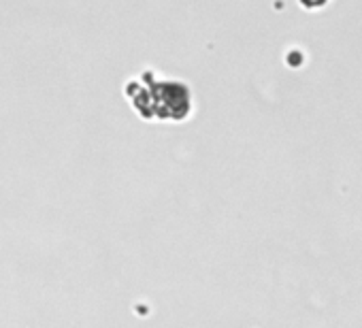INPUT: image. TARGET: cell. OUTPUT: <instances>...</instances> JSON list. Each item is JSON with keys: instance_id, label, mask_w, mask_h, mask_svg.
Returning <instances> with one entry per match:
<instances>
[{"instance_id": "cell-1", "label": "cell", "mask_w": 362, "mask_h": 328, "mask_svg": "<svg viewBox=\"0 0 362 328\" xmlns=\"http://www.w3.org/2000/svg\"><path fill=\"white\" fill-rule=\"evenodd\" d=\"M303 5H307V0H303ZM320 5H324V0H311L309 9H311V7H320Z\"/></svg>"}]
</instances>
